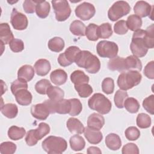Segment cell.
<instances>
[{
	"instance_id": "1",
	"label": "cell",
	"mask_w": 154,
	"mask_h": 154,
	"mask_svg": "<svg viewBox=\"0 0 154 154\" xmlns=\"http://www.w3.org/2000/svg\"><path fill=\"white\" fill-rule=\"evenodd\" d=\"M75 62L78 66L85 69L90 73H96L100 69V62L99 58L88 51H81Z\"/></svg>"
},
{
	"instance_id": "2",
	"label": "cell",
	"mask_w": 154,
	"mask_h": 154,
	"mask_svg": "<svg viewBox=\"0 0 154 154\" xmlns=\"http://www.w3.org/2000/svg\"><path fill=\"white\" fill-rule=\"evenodd\" d=\"M142 79L140 73L137 70L122 72L117 79V85L122 90H128L138 85Z\"/></svg>"
},
{
	"instance_id": "3",
	"label": "cell",
	"mask_w": 154,
	"mask_h": 154,
	"mask_svg": "<svg viewBox=\"0 0 154 154\" xmlns=\"http://www.w3.org/2000/svg\"><path fill=\"white\" fill-rule=\"evenodd\" d=\"M42 147L48 153L60 154L67 149V143L62 137L51 135L43 140Z\"/></svg>"
},
{
	"instance_id": "4",
	"label": "cell",
	"mask_w": 154,
	"mask_h": 154,
	"mask_svg": "<svg viewBox=\"0 0 154 154\" xmlns=\"http://www.w3.org/2000/svg\"><path fill=\"white\" fill-rule=\"evenodd\" d=\"M145 32V30L139 29L134 31L132 35L130 49L133 55L138 58L144 57L148 51L144 38Z\"/></svg>"
},
{
	"instance_id": "5",
	"label": "cell",
	"mask_w": 154,
	"mask_h": 154,
	"mask_svg": "<svg viewBox=\"0 0 154 154\" xmlns=\"http://www.w3.org/2000/svg\"><path fill=\"white\" fill-rule=\"evenodd\" d=\"M89 108L100 114H108L111 109V101L103 94L97 93L94 94L88 100Z\"/></svg>"
},
{
	"instance_id": "6",
	"label": "cell",
	"mask_w": 154,
	"mask_h": 154,
	"mask_svg": "<svg viewBox=\"0 0 154 154\" xmlns=\"http://www.w3.org/2000/svg\"><path fill=\"white\" fill-rule=\"evenodd\" d=\"M130 11L131 7L127 2L118 1L114 2L108 10V16L111 21L114 22L127 15Z\"/></svg>"
},
{
	"instance_id": "7",
	"label": "cell",
	"mask_w": 154,
	"mask_h": 154,
	"mask_svg": "<svg viewBox=\"0 0 154 154\" xmlns=\"http://www.w3.org/2000/svg\"><path fill=\"white\" fill-rule=\"evenodd\" d=\"M96 51L100 57L111 59L117 56L119 48L117 45L113 42L102 40L97 43Z\"/></svg>"
},
{
	"instance_id": "8",
	"label": "cell",
	"mask_w": 154,
	"mask_h": 154,
	"mask_svg": "<svg viewBox=\"0 0 154 154\" xmlns=\"http://www.w3.org/2000/svg\"><path fill=\"white\" fill-rule=\"evenodd\" d=\"M51 2L57 20L63 22L69 17L71 14V9L69 2L67 1H52Z\"/></svg>"
},
{
	"instance_id": "9",
	"label": "cell",
	"mask_w": 154,
	"mask_h": 154,
	"mask_svg": "<svg viewBox=\"0 0 154 154\" xmlns=\"http://www.w3.org/2000/svg\"><path fill=\"white\" fill-rule=\"evenodd\" d=\"M45 102L48 104L50 109L51 114H69L71 109V105L69 99H63L57 101H54L48 99L46 100Z\"/></svg>"
},
{
	"instance_id": "10",
	"label": "cell",
	"mask_w": 154,
	"mask_h": 154,
	"mask_svg": "<svg viewBox=\"0 0 154 154\" xmlns=\"http://www.w3.org/2000/svg\"><path fill=\"white\" fill-rule=\"evenodd\" d=\"M81 49L75 46L67 48L64 53L60 54L58 58V62L61 66L66 67L75 61L76 58Z\"/></svg>"
},
{
	"instance_id": "11",
	"label": "cell",
	"mask_w": 154,
	"mask_h": 154,
	"mask_svg": "<svg viewBox=\"0 0 154 154\" xmlns=\"http://www.w3.org/2000/svg\"><path fill=\"white\" fill-rule=\"evenodd\" d=\"M76 16L82 20H88L96 13L95 7L92 4L84 2L78 5L75 10Z\"/></svg>"
},
{
	"instance_id": "12",
	"label": "cell",
	"mask_w": 154,
	"mask_h": 154,
	"mask_svg": "<svg viewBox=\"0 0 154 154\" xmlns=\"http://www.w3.org/2000/svg\"><path fill=\"white\" fill-rule=\"evenodd\" d=\"M10 22L13 28L16 30H24L28 24L26 16L22 13L17 11L16 8H13L11 14Z\"/></svg>"
},
{
	"instance_id": "13",
	"label": "cell",
	"mask_w": 154,
	"mask_h": 154,
	"mask_svg": "<svg viewBox=\"0 0 154 154\" xmlns=\"http://www.w3.org/2000/svg\"><path fill=\"white\" fill-rule=\"evenodd\" d=\"M32 116L40 120H46L51 114L50 109L45 101L41 103L33 105L31 108Z\"/></svg>"
},
{
	"instance_id": "14",
	"label": "cell",
	"mask_w": 154,
	"mask_h": 154,
	"mask_svg": "<svg viewBox=\"0 0 154 154\" xmlns=\"http://www.w3.org/2000/svg\"><path fill=\"white\" fill-rule=\"evenodd\" d=\"M153 6L144 1H137L134 7V11L135 15L141 17H145L152 14Z\"/></svg>"
},
{
	"instance_id": "15",
	"label": "cell",
	"mask_w": 154,
	"mask_h": 154,
	"mask_svg": "<svg viewBox=\"0 0 154 154\" xmlns=\"http://www.w3.org/2000/svg\"><path fill=\"white\" fill-rule=\"evenodd\" d=\"M84 133L87 141L92 144H99L103 138V135L99 130L92 129L89 127L85 128Z\"/></svg>"
},
{
	"instance_id": "16",
	"label": "cell",
	"mask_w": 154,
	"mask_h": 154,
	"mask_svg": "<svg viewBox=\"0 0 154 154\" xmlns=\"http://www.w3.org/2000/svg\"><path fill=\"white\" fill-rule=\"evenodd\" d=\"M105 124V119L101 114L97 113H92L89 116L87 120L88 127L100 130Z\"/></svg>"
},
{
	"instance_id": "17",
	"label": "cell",
	"mask_w": 154,
	"mask_h": 154,
	"mask_svg": "<svg viewBox=\"0 0 154 154\" xmlns=\"http://www.w3.org/2000/svg\"><path fill=\"white\" fill-rule=\"evenodd\" d=\"M14 39V35L7 23L0 24V40L4 45L9 44Z\"/></svg>"
},
{
	"instance_id": "18",
	"label": "cell",
	"mask_w": 154,
	"mask_h": 154,
	"mask_svg": "<svg viewBox=\"0 0 154 154\" xmlns=\"http://www.w3.org/2000/svg\"><path fill=\"white\" fill-rule=\"evenodd\" d=\"M14 96L17 103L20 105L27 106L32 102V94L27 89H21L17 91Z\"/></svg>"
},
{
	"instance_id": "19",
	"label": "cell",
	"mask_w": 154,
	"mask_h": 154,
	"mask_svg": "<svg viewBox=\"0 0 154 154\" xmlns=\"http://www.w3.org/2000/svg\"><path fill=\"white\" fill-rule=\"evenodd\" d=\"M108 67L112 71H119L123 72L126 71L125 66V58L116 56L111 58L108 63Z\"/></svg>"
},
{
	"instance_id": "20",
	"label": "cell",
	"mask_w": 154,
	"mask_h": 154,
	"mask_svg": "<svg viewBox=\"0 0 154 154\" xmlns=\"http://www.w3.org/2000/svg\"><path fill=\"white\" fill-rule=\"evenodd\" d=\"M35 73L37 75L43 76L46 75L51 69L49 61L46 59H39L34 64V66Z\"/></svg>"
},
{
	"instance_id": "21",
	"label": "cell",
	"mask_w": 154,
	"mask_h": 154,
	"mask_svg": "<svg viewBox=\"0 0 154 154\" xmlns=\"http://www.w3.org/2000/svg\"><path fill=\"white\" fill-rule=\"evenodd\" d=\"M34 76V68L30 65H23L19 68L17 72L18 79L26 82L30 81Z\"/></svg>"
},
{
	"instance_id": "22",
	"label": "cell",
	"mask_w": 154,
	"mask_h": 154,
	"mask_svg": "<svg viewBox=\"0 0 154 154\" xmlns=\"http://www.w3.org/2000/svg\"><path fill=\"white\" fill-rule=\"evenodd\" d=\"M66 125L68 130L73 134H82L85 129L83 124L78 119L74 117L69 118L67 121Z\"/></svg>"
},
{
	"instance_id": "23",
	"label": "cell",
	"mask_w": 154,
	"mask_h": 154,
	"mask_svg": "<svg viewBox=\"0 0 154 154\" xmlns=\"http://www.w3.org/2000/svg\"><path fill=\"white\" fill-rule=\"evenodd\" d=\"M50 79L54 84L61 85L66 82L67 79V75L63 69H56L51 72Z\"/></svg>"
},
{
	"instance_id": "24",
	"label": "cell",
	"mask_w": 154,
	"mask_h": 154,
	"mask_svg": "<svg viewBox=\"0 0 154 154\" xmlns=\"http://www.w3.org/2000/svg\"><path fill=\"white\" fill-rule=\"evenodd\" d=\"M105 144L110 150H117L122 146V141L118 135L111 133L106 137Z\"/></svg>"
},
{
	"instance_id": "25",
	"label": "cell",
	"mask_w": 154,
	"mask_h": 154,
	"mask_svg": "<svg viewBox=\"0 0 154 154\" xmlns=\"http://www.w3.org/2000/svg\"><path fill=\"white\" fill-rule=\"evenodd\" d=\"M125 66L126 71L137 70L140 72L142 69L140 60L134 55H129L125 58Z\"/></svg>"
},
{
	"instance_id": "26",
	"label": "cell",
	"mask_w": 154,
	"mask_h": 154,
	"mask_svg": "<svg viewBox=\"0 0 154 154\" xmlns=\"http://www.w3.org/2000/svg\"><path fill=\"white\" fill-rule=\"evenodd\" d=\"M51 7L49 3L46 1H38L35 7L36 14L42 19L46 18L49 14Z\"/></svg>"
},
{
	"instance_id": "27",
	"label": "cell",
	"mask_w": 154,
	"mask_h": 154,
	"mask_svg": "<svg viewBox=\"0 0 154 154\" xmlns=\"http://www.w3.org/2000/svg\"><path fill=\"white\" fill-rule=\"evenodd\" d=\"M46 94L50 100L54 101L60 100L64 96V91L60 87L56 86H50L46 91Z\"/></svg>"
},
{
	"instance_id": "28",
	"label": "cell",
	"mask_w": 154,
	"mask_h": 154,
	"mask_svg": "<svg viewBox=\"0 0 154 154\" xmlns=\"http://www.w3.org/2000/svg\"><path fill=\"white\" fill-rule=\"evenodd\" d=\"M1 111L2 114L8 119H13L16 117L18 113V108L16 105L8 103L1 106Z\"/></svg>"
},
{
	"instance_id": "29",
	"label": "cell",
	"mask_w": 154,
	"mask_h": 154,
	"mask_svg": "<svg viewBox=\"0 0 154 154\" xmlns=\"http://www.w3.org/2000/svg\"><path fill=\"white\" fill-rule=\"evenodd\" d=\"M70 80L75 85H79L89 82V77L83 71L75 70L70 75Z\"/></svg>"
},
{
	"instance_id": "30",
	"label": "cell",
	"mask_w": 154,
	"mask_h": 154,
	"mask_svg": "<svg viewBox=\"0 0 154 154\" xmlns=\"http://www.w3.org/2000/svg\"><path fill=\"white\" fill-rule=\"evenodd\" d=\"M71 149L76 152L82 150L85 146L84 139L80 135H75L70 137L69 140Z\"/></svg>"
},
{
	"instance_id": "31",
	"label": "cell",
	"mask_w": 154,
	"mask_h": 154,
	"mask_svg": "<svg viewBox=\"0 0 154 154\" xmlns=\"http://www.w3.org/2000/svg\"><path fill=\"white\" fill-rule=\"evenodd\" d=\"M26 131L22 127L16 126H11L8 131V137L14 141H17L22 139L25 135Z\"/></svg>"
},
{
	"instance_id": "32",
	"label": "cell",
	"mask_w": 154,
	"mask_h": 154,
	"mask_svg": "<svg viewBox=\"0 0 154 154\" xmlns=\"http://www.w3.org/2000/svg\"><path fill=\"white\" fill-rule=\"evenodd\" d=\"M48 46L51 51L60 52L64 49L65 44L63 38L59 37H55L49 40Z\"/></svg>"
},
{
	"instance_id": "33",
	"label": "cell",
	"mask_w": 154,
	"mask_h": 154,
	"mask_svg": "<svg viewBox=\"0 0 154 154\" xmlns=\"http://www.w3.org/2000/svg\"><path fill=\"white\" fill-rule=\"evenodd\" d=\"M85 28L84 23L79 20L73 21L70 25V32L76 36H84Z\"/></svg>"
},
{
	"instance_id": "34",
	"label": "cell",
	"mask_w": 154,
	"mask_h": 154,
	"mask_svg": "<svg viewBox=\"0 0 154 154\" xmlns=\"http://www.w3.org/2000/svg\"><path fill=\"white\" fill-rule=\"evenodd\" d=\"M126 23L128 29L132 31H135L142 26L141 19L135 14L130 15L126 21Z\"/></svg>"
},
{
	"instance_id": "35",
	"label": "cell",
	"mask_w": 154,
	"mask_h": 154,
	"mask_svg": "<svg viewBox=\"0 0 154 154\" xmlns=\"http://www.w3.org/2000/svg\"><path fill=\"white\" fill-rule=\"evenodd\" d=\"M75 89L81 97L85 98L90 96L93 93V88L88 83L75 85Z\"/></svg>"
},
{
	"instance_id": "36",
	"label": "cell",
	"mask_w": 154,
	"mask_h": 154,
	"mask_svg": "<svg viewBox=\"0 0 154 154\" xmlns=\"http://www.w3.org/2000/svg\"><path fill=\"white\" fill-rule=\"evenodd\" d=\"M140 103L134 97H127L124 102V107L130 113H136L140 108Z\"/></svg>"
},
{
	"instance_id": "37",
	"label": "cell",
	"mask_w": 154,
	"mask_h": 154,
	"mask_svg": "<svg viewBox=\"0 0 154 154\" xmlns=\"http://www.w3.org/2000/svg\"><path fill=\"white\" fill-rule=\"evenodd\" d=\"M97 34L99 38H108L112 34L111 25L109 23H104L98 26Z\"/></svg>"
},
{
	"instance_id": "38",
	"label": "cell",
	"mask_w": 154,
	"mask_h": 154,
	"mask_svg": "<svg viewBox=\"0 0 154 154\" xmlns=\"http://www.w3.org/2000/svg\"><path fill=\"white\" fill-rule=\"evenodd\" d=\"M98 26L94 23H90L85 28V35L90 41H96L99 39L97 34Z\"/></svg>"
},
{
	"instance_id": "39",
	"label": "cell",
	"mask_w": 154,
	"mask_h": 154,
	"mask_svg": "<svg viewBox=\"0 0 154 154\" xmlns=\"http://www.w3.org/2000/svg\"><path fill=\"white\" fill-rule=\"evenodd\" d=\"M137 125L141 129L148 128L151 125V118L150 117L145 114L140 113L137 117Z\"/></svg>"
},
{
	"instance_id": "40",
	"label": "cell",
	"mask_w": 154,
	"mask_h": 154,
	"mask_svg": "<svg viewBox=\"0 0 154 154\" xmlns=\"http://www.w3.org/2000/svg\"><path fill=\"white\" fill-rule=\"evenodd\" d=\"M128 97V93L122 90H118L114 95V101L116 106L119 108H123L124 107V102L126 99Z\"/></svg>"
},
{
	"instance_id": "41",
	"label": "cell",
	"mask_w": 154,
	"mask_h": 154,
	"mask_svg": "<svg viewBox=\"0 0 154 154\" xmlns=\"http://www.w3.org/2000/svg\"><path fill=\"white\" fill-rule=\"evenodd\" d=\"M34 132L36 138L38 140H40L42 138H43L45 136L49 133L50 127L48 124L42 122L39 123L37 129H34Z\"/></svg>"
},
{
	"instance_id": "42",
	"label": "cell",
	"mask_w": 154,
	"mask_h": 154,
	"mask_svg": "<svg viewBox=\"0 0 154 154\" xmlns=\"http://www.w3.org/2000/svg\"><path fill=\"white\" fill-rule=\"evenodd\" d=\"M144 37L145 43L148 49H152L154 47V37H153V24L147 28L145 30Z\"/></svg>"
},
{
	"instance_id": "43",
	"label": "cell",
	"mask_w": 154,
	"mask_h": 154,
	"mask_svg": "<svg viewBox=\"0 0 154 154\" xmlns=\"http://www.w3.org/2000/svg\"><path fill=\"white\" fill-rule=\"evenodd\" d=\"M71 105V109L69 112V114L72 116H76L79 115L82 109V106L81 101L76 98L69 99Z\"/></svg>"
},
{
	"instance_id": "44",
	"label": "cell",
	"mask_w": 154,
	"mask_h": 154,
	"mask_svg": "<svg viewBox=\"0 0 154 154\" xmlns=\"http://www.w3.org/2000/svg\"><path fill=\"white\" fill-rule=\"evenodd\" d=\"M51 83L46 79H43L38 81L35 85V91L40 94H46L48 88L51 86Z\"/></svg>"
},
{
	"instance_id": "45",
	"label": "cell",
	"mask_w": 154,
	"mask_h": 154,
	"mask_svg": "<svg viewBox=\"0 0 154 154\" xmlns=\"http://www.w3.org/2000/svg\"><path fill=\"white\" fill-rule=\"evenodd\" d=\"M16 145L12 142H3L0 146V153L1 154H13L16 152Z\"/></svg>"
},
{
	"instance_id": "46",
	"label": "cell",
	"mask_w": 154,
	"mask_h": 154,
	"mask_svg": "<svg viewBox=\"0 0 154 154\" xmlns=\"http://www.w3.org/2000/svg\"><path fill=\"white\" fill-rule=\"evenodd\" d=\"M114 89V80L111 78H105L102 82V91L107 94H110L113 93Z\"/></svg>"
},
{
	"instance_id": "47",
	"label": "cell",
	"mask_w": 154,
	"mask_h": 154,
	"mask_svg": "<svg viewBox=\"0 0 154 154\" xmlns=\"http://www.w3.org/2000/svg\"><path fill=\"white\" fill-rule=\"evenodd\" d=\"M125 137L129 141H135L140 136V131L135 126H130L125 130Z\"/></svg>"
},
{
	"instance_id": "48",
	"label": "cell",
	"mask_w": 154,
	"mask_h": 154,
	"mask_svg": "<svg viewBox=\"0 0 154 154\" xmlns=\"http://www.w3.org/2000/svg\"><path fill=\"white\" fill-rule=\"evenodd\" d=\"M10 88L12 94L14 95L17 91L21 89H28V84L25 81L17 79L12 82Z\"/></svg>"
},
{
	"instance_id": "49",
	"label": "cell",
	"mask_w": 154,
	"mask_h": 154,
	"mask_svg": "<svg viewBox=\"0 0 154 154\" xmlns=\"http://www.w3.org/2000/svg\"><path fill=\"white\" fill-rule=\"evenodd\" d=\"M143 106L145 110L149 114H154V95L152 94L145 98L143 102Z\"/></svg>"
},
{
	"instance_id": "50",
	"label": "cell",
	"mask_w": 154,
	"mask_h": 154,
	"mask_svg": "<svg viewBox=\"0 0 154 154\" xmlns=\"http://www.w3.org/2000/svg\"><path fill=\"white\" fill-rule=\"evenodd\" d=\"M114 31L119 35H123L127 33L128 28L127 27L126 21L124 20H120L117 22L114 25Z\"/></svg>"
},
{
	"instance_id": "51",
	"label": "cell",
	"mask_w": 154,
	"mask_h": 154,
	"mask_svg": "<svg viewBox=\"0 0 154 154\" xmlns=\"http://www.w3.org/2000/svg\"><path fill=\"white\" fill-rule=\"evenodd\" d=\"M10 49L14 52H19L24 49V43L20 39L14 38L10 43Z\"/></svg>"
},
{
	"instance_id": "52",
	"label": "cell",
	"mask_w": 154,
	"mask_h": 154,
	"mask_svg": "<svg viewBox=\"0 0 154 154\" xmlns=\"http://www.w3.org/2000/svg\"><path fill=\"white\" fill-rule=\"evenodd\" d=\"M38 1L26 0L23 3V8L26 13L31 14L35 11L36 5Z\"/></svg>"
},
{
	"instance_id": "53",
	"label": "cell",
	"mask_w": 154,
	"mask_h": 154,
	"mask_svg": "<svg viewBox=\"0 0 154 154\" xmlns=\"http://www.w3.org/2000/svg\"><path fill=\"white\" fill-rule=\"evenodd\" d=\"M122 152L123 154H138L139 149L134 143H127L123 147Z\"/></svg>"
},
{
	"instance_id": "54",
	"label": "cell",
	"mask_w": 154,
	"mask_h": 154,
	"mask_svg": "<svg viewBox=\"0 0 154 154\" xmlns=\"http://www.w3.org/2000/svg\"><path fill=\"white\" fill-rule=\"evenodd\" d=\"M25 140L26 143L29 146H32L35 145L37 143V141H38L35 136L34 129H31L29 131H28Z\"/></svg>"
},
{
	"instance_id": "55",
	"label": "cell",
	"mask_w": 154,
	"mask_h": 154,
	"mask_svg": "<svg viewBox=\"0 0 154 154\" xmlns=\"http://www.w3.org/2000/svg\"><path fill=\"white\" fill-rule=\"evenodd\" d=\"M154 61H151L149 62L144 67V74L149 79H154Z\"/></svg>"
},
{
	"instance_id": "56",
	"label": "cell",
	"mask_w": 154,
	"mask_h": 154,
	"mask_svg": "<svg viewBox=\"0 0 154 154\" xmlns=\"http://www.w3.org/2000/svg\"><path fill=\"white\" fill-rule=\"evenodd\" d=\"M87 153L88 154H93V153H94V154H96V153L100 154V153H102V152H101V150H100V149L99 147H94V146H91V147L88 148Z\"/></svg>"
}]
</instances>
